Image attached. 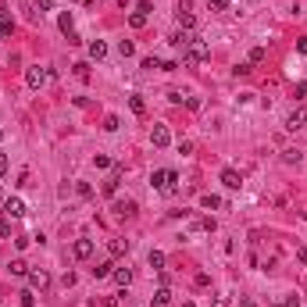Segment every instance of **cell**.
Here are the masks:
<instances>
[{"label": "cell", "mask_w": 307, "mask_h": 307, "mask_svg": "<svg viewBox=\"0 0 307 307\" xmlns=\"http://www.w3.org/2000/svg\"><path fill=\"white\" fill-rule=\"evenodd\" d=\"M150 182H154V190H157V193H175L179 172H175V168H157V172L150 175Z\"/></svg>", "instance_id": "1"}, {"label": "cell", "mask_w": 307, "mask_h": 307, "mask_svg": "<svg viewBox=\"0 0 307 307\" xmlns=\"http://www.w3.org/2000/svg\"><path fill=\"white\" fill-rule=\"evenodd\" d=\"M182 57H186V65H204V61H211V47H207L204 39L193 36V43L182 50Z\"/></svg>", "instance_id": "2"}, {"label": "cell", "mask_w": 307, "mask_h": 307, "mask_svg": "<svg viewBox=\"0 0 307 307\" xmlns=\"http://www.w3.org/2000/svg\"><path fill=\"white\" fill-rule=\"evenodd\" d=\"M25 279H29V286H33V289H47V286H50V275L43 271V268H29Z\"/></svg>", "instance_id": "3"}, {"label": "cell", "mask_w": 307, "mask_h": 307, "mask_svg": "<svg viewBox=\"0 0 307 307\" xmlns=\"http://www.w3.org/2000/svg\"><path fill=\"white\" fill-rule=\"evenodd\" d=\"M150 143L157 147V150L172 143V132H168V125H154V129H150Z\"/></svg>", "instance_id": "4"}, {"label": "cell", "mask_w": 307, "mask_h": 307, "mask_svg": "<svg viewBox=\"0 0 307 307\" xmlns=\"http://www.w3.org/2000/svg\"><path fill=\"white\" fill-rule=\"evenodd\" d=\"M304 125H307V107H297V111H289L286 129H289V132H297V129H304Z\"/></svg>", "instance_id": "5"}, {"label": "cell", "mask_w": 307, "mask_h": 307, "mask_svg": "<svg viewBox=\"0 0 307 307\" xmlns=\"http://www.w3.org/2000/svg\"><path fill=\"white\" fill-rule=\"evenodd\" d=\"M72 254L75 257H79V261H89V257H93V239H75V247H72Z\"/></svg>", "instance_id": "6"}, {"label": "cell", "mask_w": 307, "mask_h": 307, "mask_svg": "<svg viewBox=\"0 0 307 307\" xmlns=\"http://www.w3.org/2000/svg\"><path fill=\"white\" fill-rule=\"evenodd\" d=\"M4 214H7V218H22V214H25V204L18 200V196H7V200H4Z\"/></svg>", "instance_id": "7"}, {"label": "cell", "mask_w": 307, "mask_h": 307, "mask_svg": "<svg viewBox=\"0 0 307 307\" xmlns=\"http://www.w3.org/2000/svg\"><path fill=\"white\" fill-rule=\"evenodd\" d=\"M25 82L33 86V89H39L43 82H47V72H43L39 65H36V68H29V72H25Z\"/></svg>", "instance_id": "8"}, {"label": "cell", "mask_w": 307, "mask_h": 307, "mask_svg": "<svg viewBox=\"0 0 307 307\" xmlns=\"http://www.w3.org/2000/svg\"><path fill=\"white\" fill-rule=\"evenodd\" d=\"M136 211H140V207H136V200H118V204H115V214H118V218H136Z\"/></svg>", "instance_id": "9"}, {"label": "cell", "mask_w": 307, "mask_h": 307, "mask_svg": "<svg viewBox=\"0 0 307 307\" xmlns=\"http://www.w3.org/2000/svg\"><path fill=\"white\" fill-rule=\"evenodd\" d=\"M222 182H225L229 190H239V186H243V175L236 172V168H225V172H222Z\"/></svg>", "instance_id": "10"}, {"label": "cell", "mask_w": 307, "mask_h": 307, "mask_svg": "<svg viewBox=\"0 0 307 307\" xmlns=\"http://www.w3.org/2000/svg\"><path fill=\"white\" fill-rule=\"evenodd\" d=\"M118 182H121V168H115V172L104 179V193H107V196H115V193H118Z\"/></svg>", "instance_id": "11"}, {"label": "cell", "mask_w": 307, "mask_h": 307, "mask_svg": "<svg viewBox=\"0 0 307 307\" xmlns=\"http://www.w3.org/2000/svg\"><path fill=\"white\" fill-rule=\"evenodd\" d=\"M168 43H172V47H182V50H186L190 43H193V33H190V29H179V33L168 39Z\"/></svg>", "instance_id": "12"}, {"label": "cell", "mask_w": 307, "mask_h": 307, "mask_svg": "<svg viewBox=\"0 0 307 307\" xmlns=\"http://www.w3.org/2000/svg\"><path fill=\"white\" fill-rule=\"evenodd\" d=\"M57 29H61V33H65V36H72V33H75V22H72V11H61V14H57Z\"/></svg>", "instance_id": "13"}, {"label": "cell", "mask_w": 307, "mask_h": 307, "mask_svg": "<svg viewBox=\"0 0 307 307\" xmlns=\"http://www.w3.org/2000/svg\"><path fill=\"white\" fill-rule=\"evenodd\" d=\"M111 279H115L121 289H129V282H132V271H129V268H115V271H111Z\"/></svg>", "instance_id": "14"}, {"label": "cell", "mask_w": 307, "mask_h": 307, "mask_svg": "<svg viewBox=\"0 0 307 307\" xmlns=\"http://www.w3.org/2000/svg\"><path fill=\"white\" fill-rule=\"evenodd\" d=\"M89 57H93V61H104V57H107V43H104V39H93V43H89Z\"/></svg>", "instance_id": "15"}, {"label": "cell", "mask_w": 307, "mask_h": 307, "mask_svg": "<svg viewBox=\"0 0 307 307\" xmlns=\"http://www.w3.org/2000/svg\"><path fill=\"white\" fill-rule=\"evenodd\" d=\"M200 207H204V211H218V207H222V196L204 193V196H200Z\"/></svg>", "instance_id": "16"}, {"label": "cell", "mask_w": 307, "mask_h": 307, "mask_svg": "<svg viewBox=\"0 0 307 307\" xmlns=\"http://www.w3.org/2000/svg\"><path fill=\"white\" fill-rule=\"evenodd\" d=\"M154 307H168V304H172V293H168V286H161L157 289V293H154V300H150Z\"/></svg>", "instance_id": "17"}, {"label": "cell", "mask_w": 307, "mask_h": 307, "mask_svg": "<svg viewBox=\"0 0 307 307\" xmlns=\"http://www.w3.org/2000/svg\"><path fill=\"white\" fill-rule=\"evenodd\" d=\"M14 33V22H11V14L0 7V36H11Z\"/></svg>", "instance_id": "18"}, {"label": "cell", "mask_w": 307, "mask_h": 307, "mask_svg": "<svg viewBox=\"0 0 307 307\" xmlns=\"http://www.w3.org/2000/svg\"><path fill=\"white\" fill-rule=\"evenodd\" d=\"M111 271H115L111 261H100V265L93 268V279H111Z\"/></svg>", "instance_id": "19"}, {"label": "cell", "mask_w": 307, "mask_h": 307, "mask_svg": "<svg viewBox=\"0 0 307 307\" xmlns=\"http://www.w3.org/2000/svg\"><path fill=\"white\" fill-rule=\"evenodd\" d=\"M107 250H111V257H121V254L129 250V243L125 239H111V243H107Z\"/></svg>", "instance_id": "20"}, {"label": "cell", "mask_w": 307, "mask_h": 307, "mask_svg": "<svg viewBox=\"0 0 307 307\" xmlns=\"http://www.w3.org/2000/svg\"><path fill=\"white\" fill-rule=\"evenodd\" d=\"M129 25H132V29H143V25H147V11H140V7H136V11L129 14Z\"/></svg>", "instance_id": "21"}, {"label": "cell", "mask_w": 307, "mask_h": 307, "mask_svg": "<svg viewBox=\"0 0 307 307\" xmlns=\"http://www.w3.org/2000/svg\"><path fill=\"white\" fill-rule=\"evenodd\" d=\"M196 25V14L193 11H179V29H193Z\"/></svg>", "instance_id": "22"}, {"label": "cell", "mask_w": 307, "mask_h": 307, "mask_svg": "<svg viewBox=\"0 0 307 307\" xmlns=\"http://www.w3.org/2000/svg\"><path fill=\"white\" fill-rule=\"evenodd\" d=\"M150 268L154 271H164V254L161 250H150Z\"/></svg>", "instance_id": "23"}, {"label": "cell", "mask_w": 307, "mask_h": 307, "mask_svg": "<svg viewBox=\"0 0 307 307\" xmlns=\"http://www.w3.org/2000/svg\"><path fill=\"white\" fill-rule=\"evenodd\" d=\"M11 275H18V279H25V275H29V265H25V261H11Z\"/></svg>", "instance_id": "24"}, {"label": "cell", "mask_w": 307, "mask_h": 307, "mask_svg": "<svg viewBox=\"0 0 307 307\" xmlns=\"http://www.w3.org/2000/svg\"><path fill=\"white\" fill-rule=\"evenodd\" d=\"M0 236H4V239H11V218H7L4 211H0Z\"/></svg>", "instance_id": "25"}, {"label": "cell", "mask_w": 307, "mask_h": 307, "mask_svg": "<svg viewBox=\"0 0 307 307\" xmlns=\"http://www.w3.org/2000/svg\"><path fill=\"white\" fill-rule=\"evenodd\" d=\"M75 193H79L82 200H89V196H93V186H89V182H75Z\"/></svg>", "instance_id": "26"}, {"label": "cell", "mask_w": 307, "mask_h": 307, "mask_svg": "<svg viewBox=\"0 0 307 307\" xmlns=\"http://www.w3.org/2000/svg\"><path fill=\"white\" fill-rule=\"evenodd\" d=\"M118 125H121L118 115H107V118H104V132H118Z\"/></svg>", "instance_id": "27"}, {"label": "cell", "mask_w": 307, "mask_h": 307, "mask_svg": "<svg viewBox=\"0 0 307 307\" xmlns=\"http://www.w3.org/2000/svg\"><path fill=\"white\" fill-rule=\"evenodd\" d=\"M132 50H136L132 39H121V43H118V54H121V57H132Z\"/></svg>", "instance_id": "28"}, {"label": "cell", "mask_w": 307, "mask_h": 307, "mask_svg": "<svg viewBox=\"0 0 307 307\" xmlns=\"http://www.w3.org/2000/svg\"><path fill=\"white\" fill-rule=\"evenodd\" d=\"M129 107H132L136 115H143V111H147V104H143V97H129Z\"/></svg>", "instance_id": "29"}, {"label": "cell", "mask_w": 307, "mask_h": 307, "mask_svg": "<svg viewBox=\"0 0 307 307\" xmlns=\"http://www.w3.org/2000/svg\"><path fill=\"white\" fill-rule=\"evenodd\" d=\"M22 307H36V297H33V289H22Z\"/></svg>", "instance_id": "30"}, {"label": "cell", "mask_w": 307, "mask_h": 307, "mask_svg": "<svg viewBox=\"0 0 307 307\" xmlns=\"http://www.w3.org/2000/svg\"><path fill=\"white\" fill-rule=\"evenodd\" d=\"M261 61H265V47H254L250 50V65H261Z\"/></svg>", "instance_id": "31"}, {"label": "cell", "mask_w": 307, "mask_h": 307, "mask_svg": "<svg viewBox=\"0 0 307 307\" xmlns=\"http://www.w3.org/2000/svg\"><path fill=\"white\" fill-rule=\"evenodd\" d=\"M75 68V75H79V79H89V65H82V61H79V65H72Z\"/></svg>", "instance_id": "32"}, {"label": "cell", "mask_w": 307, "mask_h": 307, "mask_svg": "<svg viewBox=\"0 0 307 307\" xmlns=\"http://www.w3.org/2000/svg\"><path fill=\"white\" fill-rule=\"evenodd\" d=\"M93 164H97V168H111V157H107V154H97Z\"/></svg>", "instance_id": "33"}, {"label": "cell", "mask_w": 307, "mask_h": 307, "mask_svg": "<svg viewBox=\"0 0 307 307\" xmlns=\"http://www.w3.org/2000/svg\"><path fill=\"white\" fill-rule=\"evenodd\" d=\"M282 161L293 164V161H300V154H297V150H282Z\"/></svg>", "instance_id": "34"}, {"label": "cell", "mask_w": 307, "mask_h": 307, "mask_svg": "<svg viewBox=\"0 0 307 307\" xmlns=\"http://www.w3.org/2000/svg\"><path fill=\"white\" fill-rule=\"evenodd\" d=\"M211 11H229V0H207Z\"/></svg>", "instance_id": "35"}, {"label": "cell", "mask_w": 307, "mask_h": 307, "mask_svg": "<svg viewBox=\"0 0 307 307\" xmlns=\"http://www.w3.org/2000/svg\"><path fill=\"white\" fill-rule=\"evenodd\" d=\"M143 68L154 72V68H161V61H157V57H143Z\"/></svg>", "instance_id": "36"}, {"label": "cell", "mask_w": 307, "mask_h": 307, "mask_svg": "<svg viewBox=\"0 0 307 307\" xmlns=\"http://www.w3.org/2000/svg\"><path fill=\"white\" fill-rule=\"evenodd\" d=\"M293 97H297V100H304V97H307V82H297V89H293Z\"/></svg>", "instance_id": "37"}, {"label": "cell", "mask_w": 307, "mask_h": 307, "mask_svg": "<svg viewBox=\"0 0 307 307\" xmlns=\"http://www.w3.org/2000/svg\"><path fill=\"white\" fill-rule=\"evenodd\" d=\"M29 243H33V239H29V236H14V247H18V250H25V247H29Z\"/></svg>", "instance_id": "38"}, {"label": "cell", "mask_w": 307, "mask_h": 307, "mask_svg": "<svg viewBox=\"0 0 307 307\" xmlns=\"http://www.w3.org/2000/svg\"><path fill=\"white\" fill-rule=\"evenodd\" d=\"M50 7H54V0H36V11H39V14H43V11H50Z\"/></svg>", "instance_id": "39"}, {"label": "cell", "mask_w": 307, "mask_h": 307, "mask_svg": "<svg viewBox=\"0 0 307 307\" xmlns=\"http://www.w3.org/2000/svg\"><path fill=\"white\" fill-rule=\"evenodd\" d=\"M186 107L190 111H200V97H186Z\"/></svg>", "instance_id": "40"}, {"label": "cell", "mask_w": 307, "mask_h": 307, "mask_svg": "<svg viewBox=\"0 0 307 307\" xmlns=\"http://www.w3.org/2000/svg\"><path fill=\"white\" fill-rule=\"evenodd\" d=\"M211 307H232V304H229V297H214V300H211Z\"/></svg>", "instance_id": "41"}, {"label": "cell", "mask_w": 307, "mask_h": 307, "mask_svg": "<svg viewBox=\"0 0 307 307\" xmlns=\"http://www.w3.org/2000/svg\"><path fill=\"white\" fill-rule=\"evenodd\" d=\"M297 50H300V54H307V36H300V39H297Z\"/></svg>", "instance_id": "42"}, {"label": "cell", "mask_w": 307, "mask_h": 307, "mask_svg": "<svg viewBox=\"0 0 307 307\" xmlns=\"http://www.w3.org/2000/svg\"><path fill=\"white\" fill-rule=\"evenodd\" d=\"M7 168H11V161L4 157V154H0V175H4V172H7Z\"/></svg>", "instance_id": "43"}, {"label": "cell", "mask_w": 307, "mask_h": 307, "mask_svg": "<svg viewBox=\"0 0 307 307\" xmlns=\"http://www.w3.org/2000/svg\"><path fill=\"white\" fill-rule=\"evenodd\" d=\"M282 307H300V300H297V297H289V300H282Z\"/></svg>", "instance_id": "44"}, {"label": "cell", "mask_w": 307, "mask_h": 307, "mask_svg": "<svg viewBox=\"0 0 307 307\" xmlns=\"http://www.w3.org/2000/svg\"><path fill=\"white\" fill-rule=\"evenodd\" d=\"M193 7V0H179V11H190Z\"/></svg>", "instance_id": "45"}, {"label": "cell", "mask_w": 307, "mask_h": 307, "mask_svg": "<svg viewBox=\"0 0 307 307\" xmlns=\"http://www.w3.org/2000/svg\"><path fill=\"white\" fill-rule=\"evenodd\" d=\"M239 307H257V304H254V300H243V304H239Z\"/></svg>", "instance_id": "46"}, {"label": "cell", "mask_w": 307, "mask_h": 307, "mask_svg": "<svg viewBox=\"0 0 307 307\" xmlns=\"http://www.w3.org/2000/svg\"><path fill=\"white\" fill-rule=\"evenodd\" d=\"M182 307H196V304H193V300H186V304H182Z\"/></svg>", "instance_id": "47"}, {"label": "cell", "mask_w": 307, "mask_h": 307, "mask_svg": "<svg viewBox=\"0 0 307 307\" xmlns=\"http://www.w3.org/2000/svg\"><path fill=\"white\" fill-rule=\"evenodd\" d=\"M0 196H4V186H0Z\"/></svg>", "instance_id": "48"}, {"label": "cell", "mask_w": 307, "mask_h": 307, "mask_svg": "<svg viewBox=\"0 0 307 307\" xmlns=\"http://www.w3.org/2000/svg\"><path fill=\"white\" fill-rule=\"evenodd\" d=\"M271 307H282V304H271Z\"/></svg>", "instance_id": "49"}, {"label": "cell", "mask_w": 307, "mask_h": 307, "mask_svg": "<svg viewBox=\"0 0 307 307\" xmlns=\"http://www.w3.org/2000/svg\"><path fill=\"white\" fill-rule=\"evenodd\" d=\"M0 140H4V132H0Z\"/></svg>", "instance_id": "50"}, {"label": "cell", "mask_w": 307, "mask_h": 307, "mask_svg": "<svg viewBox=\"0 0 307 307\" xmlns=\"http://www.w3.org/2000/svg\"><path fill=\"white\" fill-rule=\"evenodd\" d=\"M304 218H307V211H304Z\"/></svg>", "instance_id": "51"}]
</instances>
